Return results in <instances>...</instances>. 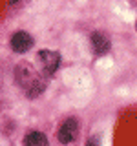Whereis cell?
Listing matches in <instances>:
<instances>
[{
  "label": "cell",
  "mask_w": 137,
  "mask_h": 146,
  "mask_svg": "<svg viewBox=\"0 0 137 146\" xmlns=\"http://www.w3.org/2000/svg\"><path fill=\"white\" fill-rule=\"evenodd\" d=\"M24 73H22V70H18L17 68V80H18V84L22 86L26 91H27V95L29 97H35V95H39V93H42V90H44V82L40 80V77L37 75V71L31 70V66H24Z\"/></svg>",
  "instance_id": "6da1fadb"
},
{
  "label": "cell",
  "mask_w": 137,
  "mask_h": 146,
  "mask_svg": "<svg viewBox=\"0 0 137 146\" xmlns=\"http://www.w3.org/2000/svg\"><path fill=\"white\" fill-rule=\"evenodd\" d=\"M77 131H79V124H77V121L73 117L66 119V121L62 122V126L59 128V141H61L62 144H70L71 141H75Z\"/></svg>",
  "instance_id": "3957f363"
},
{
  "label": "cell",
  "mask_w": 137,
  "mask_h": 146,
  "mask_svg": "<svg viewBox=\"0 0 137 146\" xmlns=\"http://www.w3.org/2000/svg\"><path fill=\"white\" fill-rule=\"evenodd\" d=\"M24 146H48V139L40 131H29L24 137Z\"/></svg>",
  "instance_id": "8992f818"
},
{
  "label": "cell",
  "mask_w": 137,
  "mask_h": 146,
  "mask_svg": "<svg viewBox=\"0 0 137 146\" xmlns=\"http://www.w3.org/2000/svg\"><path fill=\"white\" fill-rule=\"evenodd\" d=\"M40 62V68H42V73H46L48 77H51L55 71H57L59 64H61V55L55 51H48V49H42L37 55Z\"/></svg>",
  "instance_id": "7a4b0ae2"
},
{
  "label": "cell",
  "mask_w": 137,
  "mask_h": 146,
  "mask_svg": "<svg viewBox=\"0 0 137 146\" xmlns=\"http://www.w3.org/2000/svg\"><path fill=\"white\" fill-rule=\"evenodd\" d=\"M135 27H137V22H135Z\"/></svg>",
  "instance_id": "ba28073f"
},
{
  "label": "cell",
  "mask_w": 137,
  "mask_h": 146,
  "mask_svg": "<svg viewBox=\"0 0 137 146\" xmlns=\"http://www.w3.org/2000/svg\"><path fill=\"white\" fill-rule=\"evenodd\" d=\"M31 46H33V38L24 31H18L11 36V49L17 53H26L27 49H31Z\"/></svg>",
  "instance_id": "277c9868"
},
{
  "label": "cell",
  "mask_w": 137,
  "mask_h": 146,
  "mask_svg": "<svg viewBox=\"0 0 137 146\" xmlns=\"http://www.w3.org/2000/svg\"><path fill=\"white\" fill-rule=\"evenodd\" d=\"M91 48H93L95 55H104L110 51V38L100 31H95L91 35Z\"/></svg>",
  "instance_id": "5b68a950"
},
{
  "label": "cell",
  "mask_w": 137,
  "mask_h": 146,
  "mask_svg": "<svg viewBox=\"0 0 137 146\" xmlns=\"http://www.w3.org/2000/svg\"><path fill=\"white\" fill-rule=\"evenodd\" d=\"M95 143H97V139H90V143H88V146H97V144H95Z\"/></svg>",
  "instance_id": "52a82bcc"
}]
</instances>
